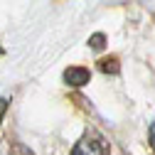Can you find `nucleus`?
I'll use <instances>...</instances> for the list:
<instances>
[{"mask_svg": "<svg viewBox=\"0 0 155 155\" xmlns=\"http://www.w3.org/2000/svg\"><path fill=\"white\" fill-rule=\"evenodd\" d=\"M5 111H8V99H0V121H3Z\"/></svg>", "mask_w": 155, "mask_h": 155, "instance_id": "obj_7", "label": "nucleus"}, {"mask_svg": "<svg viewBox=\"0 0 155 155\" xmlns=\"http://www.w3.org/2000/svg\"><path fill=\"white\" fill-rule=\"evenodd\" d=\"M104 42H106V37H104L101 32H96V35H91V37H89V45H91V49H96V52L104 49Z\"/></svg>", "mask_w": 155, "mask_h": 155, "instance_id": "obj_4", "label": "nucleus"}, {"mask_svg": "<svg viewBox=\"0 0 155 155\" xmlns=\"http://www.w3.org/2000/svg\"><path fill=\"white\" fill-rule=\"evenodd\" d=\"M99 69L104 71V74H118V59L116 57H104V59L99 62Z\"/></svg>", "mask_w": 155, "mask_h": 155, "instance_id": "obj_3", "label": "nucleus"}, {"mask_svg": "<svg viewBox=\"0 0 155 155\" xmlns=\"http://www.w3.org/2000/svg\"><path fill=\"white\" fill-rule=\"evenodd\" d=\"M148 138H150V148H153V153H155V123H153L150 130H148Z\"/></svg>", "mask_w": 155, "mask_h": 155, "instance_id": "obj_6", "label": "nucleus"}, {"mask_svg": "<svg viewBox=\"0 0 155 155\" xmlns=\"http://www.w3.org/2000/svg\"><path fill=\"white\" fill-rule=\"evenodd\" d=\"M10 155H32V150H30V148H25L22 143H12Z\"/></svg>", "mask_w": 155, "mask_h": 155, "instance_id": "obj_5", "label": "nucleus"}, {"mask_svg": "<svg viewBox=\"0 0 155 155\" xmlns=\"http://www.w3.org/2000/svg\"><path fill=\"white\" fill-rule=\"evenodd\" d=\"M89 79H91V74H89L86 67H69L64 71V81L69 86H76V89L84 86V84H89Z\"/></svg>", "mask_w": 155, "mask_h": 155, "instance_id": "obj_2", "label": "nucleus"}, {"mask_svg": "<svg viewBox=\"0 0 155 155\" xmlns=\"http://www.w3.org/2000/svg\"><path fill=\"white\" fill-rule=\"evenodd\" d=\"M71 155H108V148H106L104 138H99V135H84L74 145Z\"/></svg>", "mask_w": 155, "mask_h": 155, "instance_id": "obj_1", "label": "nucleus"}]
</instances>
